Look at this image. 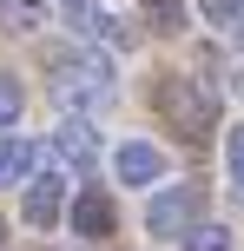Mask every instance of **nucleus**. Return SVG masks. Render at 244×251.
I'll return each mask as SVG.
<instances>
[{"label":"nucleus","mask_w":244,"mask_h":251,"mask_svg":"<svg viewBox=\"0 0 244 251\" xmlns=\"http://www.w3.org/2000/svg\"><path fill=\"white\" fill-rule=\"evenodd\" d=\"M152 100H158V113L178 126L185 139H205L211 126H218V100H211V86H205V79H192V73H165Z\"/></svg>","instance_id":"1"},{"label":"nucleus","mask_w":244,"mask_h":251,"mask_svg":"<svg viewBox=\"0 0 244 251\" xmlns=\"http://www.w3.org/2000/svg\"><path fill=\"white\" fill-rule=\"evenodd\" d=\"M53 93H60V106H73V113L106 106L112 100V60H106V53H66L60 73H53Z\"/></svg>","instance_id":"2"},{"label":"nucleus","mask_w":244,"mask_h":251,"mask_svg":"<svg viewBox=\"0 0 244 251\" xmlns=\"http://www.w3.org/2000/svg\"><path fill=\"white\" fill-rule=\"evenodd\" d=\"M192 225H198V192L192 185L152 192V205H145V231H152V238H185Z\"/></svg>","instance_id":"3"},{"label":"nucleus","mask_w":244,"mask_h":251,"mask_svg":"<svg viewBox=\"0 0 244 251\" xmlns=\"http://www.w3.org/2000/svg\"><path fill=\"white\" fill-rule=\"evenodd\" d=\"M66 205H73V199H66V178L60 172H40L33 185H26V199H20V218H26V231H53L66 218Z\"/></svg>","instance_id":"4"},{"label":"nucleus","mask_w":244,"mask_h":251,"mask_svg":"<svg viewBox=\"0 0 244 251\" xmlns=\"http://www.w3.org/2000/svg\"><path fill=\"white\" fill-rule=\"evenodd\" d=\"M112 178H119V185H145V192H152L158 178H165V152H158L152 139H126V146L112 152Z\"/></svg>","instance_id":"5"},{"label":"nucleus","mask_w":244,"mask_h":251,"mask_svg":"<svg viewBox=\"0 0 244 251\" xmlns=\"http://www.w3.org/2000/svg\"><path fill=\"white\" fill-rule=\"evenodd\" d=\"M66 225L79 231L86 245H99L106 231H112V199H106L99 185H86V192H73V205H66Z\"/></svg>","instance_id":"6"},{"label":"nucleus","mask_w":244,"mask_h":251,"mask_svg":"<svg viewBox=\"0 0 244 251\" xmlns=\"http://www.w3.org/2000/svg\"><path fill=\"white\" fill-rule=\"evenodd\" d=\"M53 146H60V159H73V165H92V132H86V119H66L60 132H53Z\"/></svg>","instance_id":"7"},{"label":"nucleus","mask_w":244,"mask_h":251,"mask_svg":"<svg viewBox=\"0 0 244 251\" xmlns=\"http://www.w3.org/2000/svg\"><path fill=\"white\" fill-rule=\"evenodd\" d=\"M46 20V0H0V26L7 33H33Z\"/></svg>","instance_id":"8"},{"label":"nucleus","mask_w":244,"mask_h":251,"mask_svg":"<svg viewBox=\"0 0 244 251\" xmlns=\"http://www.w3.org/2000/svg\"><path fill=\"white\" fill-rule=\"evenodd\" d=\"M145 20L158 33H185V0H145Z\"/></svg>","instance_id":"9"},{"label":"nucleus","mask_w":244,"mask_h":251,"mask_svg":"<svg viewBox=\"0 0 244 251\" xmlns=\"http://www.w3.org/2000/svg\"><path fill=\"white\" fill-rule=\"evenodd\" d=\"M33 165H40V152L26 146V139H13V146L0 152V178H26V172H33Z\"/></svg>","instance_id":"10"},{"label":"nucleus","mask_w":244,"mask_h":251,"mask_svg":"<svg viewBox=\"0 0 244 251\" xmlns=\"http://www.w3.org/2000/svg\"><path fill=\"white\" fill-rule=\"evenodd\" d=\"M192 238V251H238V238H231V225H192L185 231Z\"/></svg>","instance_id":"11"},{"label":"nucleus","mask_w":244,"mask_h":251,"mask_svg":"<svg viewBox=\"0 0 244 251\" xmlns=\"http://www.w3.org/2000/svg\"><path fill=\"white\" fill-rule=\"evenodd\" d=\"M20 106H26L20 79H13V73H0V132H7V126H20Z\"/></svg>","instance_id":"12"},{"label":"nucleus","mask_w":244,"mask_h":251,"mask_svg":"<svg viewBox=\"0 0 244 251\" xmlns=\"http://www.w3.org/2000/svg\"><path fill=\"white\" fill-rule=\"evenodd\" d=\"M224 172H231V185L244 192V126H231V132H224Z\"/></svg>","instance_id":"13"},{"label":"nucleus","mask_w":244,"mask_h":251,"mask_svg":"<svg viewBox=\"0 0 244 251\" xmlns=\"http://www.w3.org/2000/svg\"><path fill=\"white\" fill-rule=\"evenodd\" d=\"M198 7H205L211 26H238V20H244V0H198Z\"/></svg>","instance_id":"14"}]
</instances>
